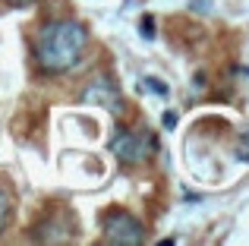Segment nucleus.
Here are the masks:
<instances>
[{"mask_svg": "<svg viewBox=\"0 0 249 246\" xmlns=\"http://www.w3.org/2000/svg\"><path fill=\"white\" fill-rule=\"evenodd\" d=\"M85 44H89V32L82 22L76 19H51L38 29L32 54L41 73L48 76H60L70 73L73 67H79V60L85 57Z\"/></svg>", "mask_w": 249, "mask_h": 246, "instance_id": "f257e3e1", "label": "nucleus"}, {"mask_svg": "<svg viewBox=\"0 0 249 246\" xmlns=\"http://www.w3.org/2000/svg\"><path fill=\"white\" fill-rule=\"evenodd\" d=\"M101 240L110 246H139L145 240V224L126 209H110L101 218Z\"/></svg>", "mask_w": 249, "mask_h": 246, "instance_id": "f03ea898", "label": "nucleus"}, {"mask_svg": "<svg viewBox=\"0 0 249 246\" xmlns=\"http://www.w3.org/2000/svg\"><path fill=\"white\" fill-rule=\"evenodd\" d=\"M152 152H155V136L133 133V129H117V133L110 136V155L126 167L142 164Z\"/></svg>", "mask_w": 249, "mask_h": 246, "instance_id": "7ed1b4c3", "label": "nucleus"}, {"mask_svg": "<svg viewBox=\"0 0 249 246\" xmlns=\"http://www.w3.org/2000/svg\"><path fill=\"white\" fill-rule=\"evenodd\" d=\"M32 237L44 243H63L73 237V224H70V218H63V211H51V215L41 218V224L35 228Z\"/></svg>", "mask_w": 249, "mask_h": 246, "instance_id": "20e7f679", "label": "nucleus"}, {"mask_svg": "<svg viewBox=\"0 0 249 246\" xmlns=\"http://www.w3.org/2000/svg\"><path fill=\"white\" fill-rule=\"evenodd\" d=\"M13 218V193L6 190L3 183H0V234L6 230V224H10Z\"/></svg>", "mask_w": 249, "mask_h": 246, "instance_id": "39448f33", "label": "nucleus"}, {"mask_svg": "<svg viewBox=\"0 0 249 246\" xmlns=\"http://www.w3.org/2000/svg\"><path fill=\"white\" fill-rule=\"evenodd\" d=\"M6 3H10V6H16V10H19V6H32L35 0H6Z\"/></svg>", "mask_w": 249, "mask_h": 246, "instance_id": "423d86ee", "label": "nucleus"}, {"mask_svg": "<svg viewBox=\"0 0 249 246\" xmlns=\"http://www.w3.org/2000/svg\"><path fill=\"white\" fill-rule=\"evenodd\" d=\"M142 35H152V19H142Z\"/></svg>", "mask_w": 249, "mask_h": 246, "instance_id": "0eeeda50", "label": "nucleus"}]
</instances>
